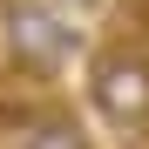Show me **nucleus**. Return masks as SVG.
<instances>
[{"label":"nucleus","instance_id":"obj_1","mask_svg":"<svg viewBox=\"0 0 149 149\" xmlns=\"http://www.w3.org/2000/svg\"><path fill=\"white\" fill-rule=\"evenodd\" d=\"M88 102H95V115H102L122 142L149 136V54L136 41L95 47V61H88Z\"/></svg>","mask_w":149,"mask_h":149},{"label":"nucleus","instance_id":"obj_2","mask_svg":"<svg viewBox=\"0 0 149 149\" xmlns=\"http://www.w3.org/2000/svg\"><path fill=\"white\" fill-rule=\"evenodd\" d=\"M81 54V34L47 7V0H7V68L54 81V74Z\"/></svg>","mask_w":149,"mask_h":149},{"label":"nucleus","instance_id":"obj_3","mask_svg":"<svg viewBox=\"0 0 149 149\" xmlns=\"http://www.w3.org/2000/svg\"><path fill=\"white\" fill-rule=\"evenodd\" d=\"M14 149H88V136H81V122H74L68 109H34L27 122H20Z\"/></svg>","mask_w":149,"mask_h":149},{"label":"nucleus","instance_id":"obj_4","mask_svg":"<svg viewBox=\"0 0 149 149\" xmlns=\"http://www.w3.org/2000/svg\"><path fill=\"white\" fill-rule=\"evenodd\" d=\"M74 7H102V0H74Z\"/></svg>","mask_w":149,"mask_h":149}]
</instances>
